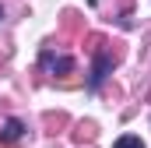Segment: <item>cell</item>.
<instances>
[{
    "instance_id": "4",
    "label": "cell",
    "mask_w": 151,
    "mask_h": 148,
    "mask_svg": "<svg viewBox=\"0 0 151 148\" xmlns=\"http://www.w3.org/2000/svg\"><path fill=\"white\" fill-rule=\"evenodd\" d=\"M113 148H144V141L137 138V134H123V138H116Z\"/></svg>"
},
{
    "instance_id": "2",
    "label": "cell",
    "mask_w": 151,
    "mask_h": 148,
    "mask_svg": "<svg viewBox=\"0 0 151 148\" xmlns=\"http://www.w3.org/2000/svg\"><path fill=\"white\" fill-rule=\"evenodd\" d=\"M25 134V123L21 120H7L4 123V134H0V148H14V141Z\"/></svg>"
},
{
    "instance_id": "5",
    "label": "cell",
    "mask_w": 151,
    "mask_h": 148,
    "mask_svg": "<svg viewBox=\"0 0 151 148\" xmlns=\"http://www.w3.org/2000/svg\"><path fill=\"white\" fill-rule=\"evenodd\" d=\"M0 18H4V11H0Z\"/></svg>"
},
{
    "instance_id": "1",
    "label": "cell",
    "mask_w": 151,
    "mask_h": 148,
    "mask_svg": "<svg viewBox=\"0 0 151 148\" xmlns=\"http://www.w3.org/2000/svg\"><path fill=\"white\" fill-rule=\"evenodd\" d=\"M113 64H116L113 53H106V49H99V46H95V60H91V74H88V92H95V88L113 74Z\"/></svg>"
},
{
    "instance_id": "3",
    "label": "cell",
    "mask_w": 151,
    "mask_h": 148,
    "mask_svg": "<svg viewBox=\"0 0 151 148\" xmlns=\"http://www.w3.org/2000/svg\"><path fill=\"white\" fill-rule=\"evenodd\" d=\"M42 64H49V71H53V74H56V71H60V74H67L70 67H74V60H70V57H56V60H53L49 53H42Z\"/></svg>"
}]
</instances>
